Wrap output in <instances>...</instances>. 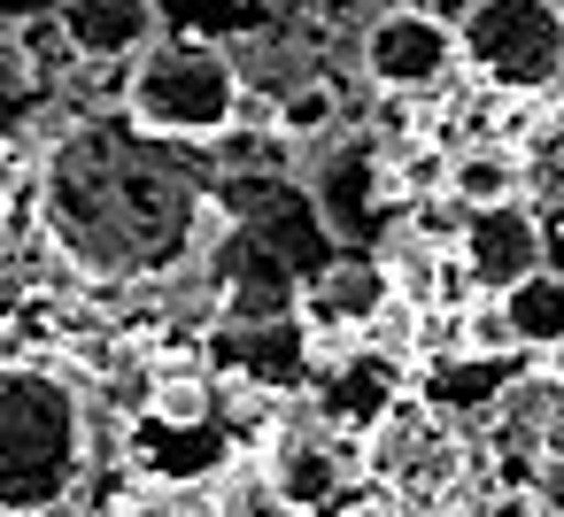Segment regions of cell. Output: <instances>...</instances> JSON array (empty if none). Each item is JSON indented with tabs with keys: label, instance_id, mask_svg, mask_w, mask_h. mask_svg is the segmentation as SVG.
Segmentation results:
<instances>
[{
	"label": "cell",
	"instance_id": "6da1fadb",
	"mask_svg": "<svg viewBox=\"0 0 564 517\" xmlns=\"http://www.w3.org/2000/svg\"><path fill=\"white\" fill-rule=\"evenodd\" d=\"M32 209H40V240L94 286L163 278L217 224L209 178L186 163V147L140 132L132 117L70 124L32 178Z\"/></svg>",
	"mask_w": 564,
	"mask_h": 517
},
{
	"label": "cell",
	"instance_id": "7a4b0ae2",
	"mask_svg": "<svg viewBox=\"0 0 564 517\" xmlns=\"http://www.w3.org/2000/svg\"><path fill=\"white\" fill-rule=\"evenodd\" d=\"M86 471V402L47 363H0V517L55 509Z\"/></svg>",
	"mask_w": 564,
	"mask_h": 517
},
{
	"label": "cell",
	"instance_id": "3957f363",
	"mask_svg": "<svg viewBox=\"0 0 564 517\" xmlns=\"http://www.w3.org/2000/svg\"><path fill=\"white\" fill-rule=\"evenodd\" d=\"M248 109V86L232 70L225 47L209 40H155L132 70H124V117L155 140H178V147H209L240 124Z\"/></svg>",
	"mask_w": 564,
	"mask_h": 517
},
{
	"label": "cell",
	"instance_id": "277c9868",
	"mask_svg": "<svg viewBox=\"0 0 564 517\" xmlns=\"http://www.w3.org/2000/svg\"><path fill=\"white\" fill-rule=\"evenodd\" d=\"M464 70L495 94H549L564 78V0H471L456 16Z\"/></svg>",
	"mask_w": 564,
	"mask_h": 517
},
{
	"label": "cell",
	"instance_id": "5b68a950",
	"mask_svg": "<svg viewBox=\"0 0 564 517\" xmlns=\"http://www.w3.org/2000/svg\"><path fill=\"white\" fill-rule=\"evenodd\" d=\"M364 471H371L394 502L448 509V486L464 479V440H456V425H448L433 402L394 394V402L364 425Z\"/></svg>",
	"mask_w": 564,
	"mask_h": 517
},
{
	"label": "cell",
	"instance_id": "8992f818",
	"mask_svg": "<svg viewBox=\"0 0 564 517\" xmlns=\"http://www.w3.org/2000/svg\"><path fill=\"white\" fill-rule=\"evenodd\" d=\"M356 463H364V448L348 440L340 417H286V425L263 440V479L286 494L294 517L333 509V502L356 486Z\"/></svg>",
	"mask_w": 564,
	"mask_h": 517
},
{
	"label": "cell",
	"instance_id": "52a82bcc",
	"mask_svg": "<svg viewBox=\"0 0 564 517\" xmlns=\"http://www.w3.org/2000/svg\"><path fill=\"white\" fill-rule=\"evenodd\" d=\"M448 70H464L456 24H441L425 9H379L364 24V78L379 94H433V86H448Z\"/></svg>",
	"mask_w": 564,
	"mask_h": 517
},
{
	"label": "cell",
	"instance_id": "ba28073f",
	"mask_svg": "<svg viewBox=\"0 0 564 517\" xmlns=\"http://www.w3.org/2000/svg\"><path fill=\"white\" fill-rule=\"evenodd\" d=\"M456 263L471 278V294H510L518 278L549 271V224L533 201H495V209H464L456 232Z\"/></svg>",
	"mask_w": 564,
	"mask_h": 517
},
{
	"label": "cell",
	"instance_id": "9c48e42d",
	"mask_svg": "<svg viewBox=\"0 0 564 517\" xmlns=\"http://www.w3.org/2000/svg\"><path fill=\"white\" fill-rule=\"evenodd\" d=\"M387 209V163L364 140H340L317 170H310V217L325 224V240H364Z\"/></svg>",
	"mask_w": 564,
	"mask_h": 517
},
{
	"label": "cell",
	"instance_id": "30bf717a",
	"mask_svg": "<svg viewBox=\"0 0 564 517\" xmlns=\"http://www.w3.org/2000/svg\"><path fill=\"white\" fill-rule=\"evenodd\" d=\"M487 425H495V448L525 455V479H533V463L564 448V371H510L502 394L487 402Z\"/></svg>",
	"mask_w": 564,
	"mask_h": 517
},
{
	"label": "cell",
	"instance_id": "8fae6325",
	"mask_svg": "<svg viewBox=\"0 0 564 517\" xmlns=\"http://www.w3.org/2000/svg\"><path fill=\"white\" fill-rule=\"evenodd\" d=\"M55 24H63V40H70L86 63H140V55L163 40L155 0H63Z\"/></svg>",
	"mask_w": 564,
	"mask_h": 517
},
{
	"label": "cell",
	"instance_id": "7c38bea8",
	"mask_svg": "<svg viewBox=\"0 0 564 517\" xmlns=\"http://www.w3.org/2000/svg\"><path fill=\"white\" fill-rule=\"evenodd\" d=\"M495 301H502L518 348H533V355H556L564 348V271H533V278H518Z\"/></svg>",
	"mask_w": 564,
	"mask_h": 517
},
{
	"label": "cell",
	"instance_id": "4fadbf2b",
	"mask_svg": "<svg viewBox=\"0 0 564 517\" xmlns=\"http://www.w3.org/2000/svg\"><path fill=\"white\" fill-rule=\"evenodd\" d=\"M448 194L464 209H495V201H525V147H464L448 163Z\"/></svg>",
	"mask_w": 564,
	"mask_h": 517
},
{
	"label": "cell",
	"instance_id": "5bb4252c",
	"mask_svg": "<svg viewBox=\"0 0 564 517\" xmlns=\"http://www.w3.org/2000/svg\"><path fill=\"white\" fill-rule=\"evenodd\" d=\"M525 194H533L549 217H564V109L525 140Z\"/></svg>",
	"mask_w": 564,
	"mask_h": 517
},
{
	"label": "cell",
	"instance_id": "9a60e30c",
	"mask_svg": "<svg viewBox=\"0 0 564 517\" xmlns=\"http://www.w3.org/2000/svg\"><path fill=\"white\" fill-rule=\"evenodd\" d=\"M155 417L163 425H202L209 417V386L202 378H163L155 386Z\"/></svg>",
	"mask_w": 564,
	"mask_h": 517
},
{
	"label": "cell",
	"instance_id": "2e32d148",
	"mask_svg": "<svg viewBox=\"0 0 564 517\" xmlns=\"http://www.w3.org/2000/svg\"><path fill=\"white\" fill-rule=\"evenodd\" d=\"M325 117H333V94H325L317 78H302V86L279 101V124H286V132H325Z\"/></svg>",
	"mask_w": 564,
	"mask_h": 517
},
{
	"label": "cell",
	"instance_id": "e0dca14e",
	"mask_svg": "<svg viewBox=\"0 0 564 517\" xmlns=\"http://www.w3.org/2000/svg\"><path fill=\"white\" fill-rule=\"evenodd\" d=\"M525 486H533V502H541V517H564V448H556V455H541Z\"/></svg>",
	"mask_w": 564,
	"mask_h": 517
},
{
	"label": "cell",
	"instance_id": "ac0fdd59",
	"mask_svg": "<svg viewBox=\"0 0 564 517\" xmlns=\"http://www.w3.org/2000/svg\"><path fill=\"white\" fill-rule=\"evenodd\" d=\"M317 517H394V502H379V494H340V502L317 509Z\"/></svg>",
	"mask_w": 564,
	"mask_h": 517
},
{
	"label": "cell",
	"instance_id": "d6986e66",
	"mask_svg": "<svg viewBox=\"0 0 564 517\" xmlns=\"http://www.w3.org/2000/svg\"><path fill=\"white\" fill-rule=\"evenodd\" d=\"M63 9V0H0V16H9V24H32V16H55Z\"/></svg>",
	"mask_w": 564,
	"mask_h": 517
},
{
	"label": "cell",
	"instance_id": "ffe728a7",
	"mask_svg": "<svg viewBox=\"0 0 564 517\" xmlns=\"http://www.w3.org/2000/svg\"><path fill=\"white\" fill-rule=\"evenodd\" d=\"M117 517H194V509H178V502H163V494H148V502H124Z\"/></svg>",
	"mask_w": 564,
	"mask_h": 517
},
{
	"label": "cell",
	"instance_id": "44dd1931",
	"mask_svg": "<svg viewBox=\"0 0 564 517\" xmlns=\"http://www.w3.org/2000/svg\"><path fill=\"white\" fill-rule=\"evenodd\" d=\"M417 517H479V509H417Z\"/></svg>",
	"mask_w": 564,
	"mask_h": 517
}]
</instances>
